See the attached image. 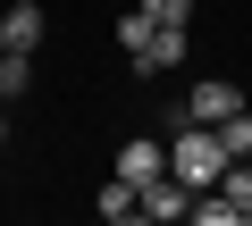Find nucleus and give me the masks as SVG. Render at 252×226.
<instances>
[{
	"instance_id": "f257e3e1",
	"label": "nucleus",
	"mask_w": 252,
	"mask_h": 226,
	"mask_svg": "<svg viewBox=\"0 0 252 226\" xmlns=\"http://www.w3.org/2000/svg\"><path fill=\"white\" fill-rule=\"evenodd\" d=\"M168 168L193 184V193H210L219 176H227V143H219V126H193V118H177V143H168Z\"/></svg>"
},
{
	"instance_id": "f03ea898",
	"label": "nucleus",
	"mask_w": 252,
	"mask_h": 226,
	"mask_svg": "<svg viewBox=\"0 0 252 226\" xmlns=\"http://www.w3.org/2000/svg\"><path fill=\"white\" fill-rule=\"evenodd\" d=\"M118 50L135 59L143 75H152V67H177V59H185V25H152L143 9H126V17H118Z\"/></svg>"
},
{
	"instance_id": "7ed1b4c3",
	"label": "nucleus",
	"mask_w": 252,
	"mask_h": 226,
	"mask_svg": "<svg viewBox=\"0 0 252 226\" xmlns=\"http://www.w3.org/2000/svg\"><path fill=\"white\" fill-rule=\"evenodd\" d=\"M235 109H244V84H227V75H202V84L185 92V118H193V126H227Z\"/></svg>"
},
{
	"instance_id": "20e7f679",
	"label": "nucleus",
	"mask_w": 252,
	"mask_h": 226,
	"mask_svg": "<svg viewBox=\"0 0 252 226\" xmlns=\"http://www.w3.org/2000/svg\"><path fill=\"white\" fill-rule=\"evenodd\" d=\"M160 168H168V143H152V134H126V143H118V176H126V184H152Z\"/></svg>"
},
{
	"instance_id": "39448f33",
	"label": "nucleus",
	"mask_w": 252,
	"mask_h": 226,
	"mask_svg": "<svg viewBox=\"0 0 252 226\" xmlns=\"http://www.w3.org/2000/svg\"><path fill=\"white\" fill-rule=\"evenodd\" d=\"M0 50H42V9L34 0H9L0 9Z\"/></svg>"
},
{
	"instance_id": "423d86ee",
	"label": "nucleus",
	"mask_w": 252,
	"mask_h": 226,
	"mask_svg": "<svg viewBox=\"0 0 252 226\" xmlns=\"http://www.w3.org/2000/svg\"><path fill=\"white\" fill-rule=\"evenodd\" d=\"M93 209H101V218H109V226H126V218H143V184H126V176H109V184H101V201H93Z\"/></svg>"
},
{
	"instance_id": "0eeeda50",
	"label": "nucleus",
	"mask_w": 252,
	"mask_h": 226,
	"mask_svg": "<svg viewBox=\"0 0 252 226\" xmlns=\"http://www.w3.org/2000/svg\"><path fill=\"white\" fill-rule=\"evenodd\" d=\"M219 193L235 201V218L252 226V159H227V176H219Z\"/></svg>"
},
{
	"instance_id": "6e6552de",
	"label": "nucleus",
	"mask_w": 252,
	"mask_h": 226,
	"mask_svg": "<svg viewBox=\"0 0 252 226\" xmlns=\"http://www.w3.org/2000/svg\"><path fill=\"white\" fill-rule=\"evenodd\" d=\"M34 84V50H0V100H17Z\"/></svg>"
},
{
	"instance_id": "1a4fd4ad",
	"label": "nucleus",
	"mask_w": 252,
	"mask_h": 226,
	"mask_svg": "<svg viewBox=\"0 0 252 226\" xmlns=\"http://www.w3.org/2000/svg\"><path fill=\"white\" fill-rule=\"evenodd\" d=\"M219 143H227V159H252V109H235V118L219 126Z\"/></svg>"
},
{
	"instance_id": "9d476101",
	"label": "nucleus",
	"mask_w": 252,
	"mask_h": 226,
	"mask_svg": "<svg viewBox=\"0 0 252 226\" xmlns=\"http://www.w3.org/2000/svg\"><path fill=\"white\" fill-rule=\"evenodd\" d=\"M152 25H193V0H143Z\"/></svg>"
}]
</instances>
